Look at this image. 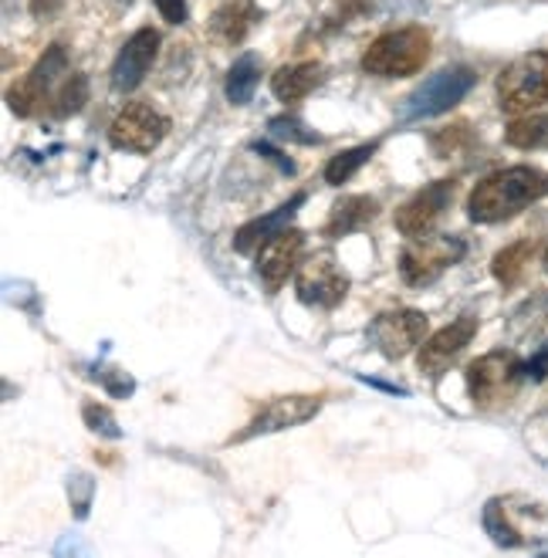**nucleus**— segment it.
<instances>
[{
    "mask_svg": "<svg viewBox=\"0 0 548 558\" xmlns=\"http://www.w3.org/2000/svg\"><path fill=\"white\" fill-rule=\"evenodd\" d=\"M504 140L514 149H548V116H528L511 122Z\"/></svg>",
    "mask_w": 548,
    "mask_h": 558,
    "instance_id": "4be33fe9",
    "label": "nucleus"
},
{
    "mask_svg": "<svg viewBox=\"0 0 548 558\" xmlns=\"http://www.w3.org/2000/svg\"><path fill=\"white\" fill-rule=\"evenodd\" d=\"M251 149H254V153H261V156H268L271 162H278V170H281V173H295V162H292V159H284V156H281L278 149H271L268 143H254Z\"/></svg>",
    "mask_w": 548,
    "mask_h": 558,
    "instance_id": "2f4dec72",
    "label": "nucleus"
},
{
    "mask_svg": "<svg viewBox=\"0 0 548 558\" xmlns=\"http://www.w3.org/2000/svg\"><path fill=\"white\" fill-rule=\"evenodd\" d=\"M318 82H321V64H315V61L284 64V69H278L271 75V92L281 98V102H299V98H305Z\"/></svg>",
    "mask_w": 548,
    "mask_h": 558,
    "instance_id": "a211bd4d",
    "label": "nucleus"
},
{
    "mask_svg": "<svg viewBox=\"0 0 548 558\" xmlns=\"http://www.w3.org/2000/svg\"><path fill=\"white\" fill-rule=\"evenodd\" d=\"M477 75L467 64H454V69H443L434 78H427L421 88H413L403 106H400V119L403 122H416V119H430L440 116L447 109H454L461 98L474 88Z\"/></svg>",
    "mask_w": 548,
    "mask_h": 558,
    "instance_id": "39448f33",
    "label": "nucleus"
},
{
    "mask_svg": "<svg viewBox=\"0 0 548 558\" xmlns=\"http://www.w3.org/2000/svg\"><path fill=\"white\" fill-rule=\"evenodd\" d=\"M548 102V51L514 58L498 75V106L511 116L532 112Z\"/></svg>",
    "mask_w": 548,
    "mask_h": 558,
    "instance_id": "20e7f679",
    "label": "nucleus"
},
{
    "mask_svg": "<svg viewBox=\"0 0 548 558\" xmlns=\"http://www.w3.org/2000/svg\"><path fill=\"white\" fill-rule=\"evenodd\" d=\"M88 98V78L85 75H72L69 82H64L54 98H51V112L54 116H75Z\"/></svg>",
    "mask_w": 548,
    "mask_h": 558,
    "instance_id": "b1692460",
    "label": "nucleus"
},
{
    "mask_svg": "<svg viewBox=\"0 0 548 558\" xmlns=\"http://www.w3.org/2000/svg\"><path fill=\"white\" fill-rule=\"evenodd\" d=\"M115 4H125V8H129V4H133V0H115Z\"/></svg>",
    "mask_w": 548,
    "mask_h": 558,
    "instance_id": "72a5a7b5",
    "label": "nucleus"
},
{
    "mask_svg": "<svg viewBox=\"0 0 548 558\" xmlns=\"http://www.w3.org/2000/svg\"><path fill=\"white\" fill-rule=\"evenodd\" d=\"M532 254H535V241H519V244L498 251L495 254V265H491L495 278L504 281V284H514V281L525 275V265L532 260Z\"/></svg>",
    "mask_w": 548,
    "mask_h": 558,
    "instance_id": "412c9836",
    "label": "nucleus"
},
{
    "mask_svg": "<svg viewBox=\"0 0 548 558\" xmlns=\"http://www.w3.org/2000/svg\"><path fill=\"white\" fill-rule=\"evenodd\" d=\"M254 21V8H251V0H231L228 8H220L214 14V27H217V35H223L228 41H241L247 35V24Z\"/></svg>",
    "mask_w": 548,
    "mask_h": 558,
    "instance_id": "5701e85b",
    "label": "nucleus"
},
{
    "mask_svg": "<svg viewBox=\"0 0 548 558\" xmlns=\"http://www.w3.org/2000/svg\"><path fill=\"white\" fill-rule=\"evenodd\" d=\"M318 410H321V397H308V392H295V397H278V400H271V403H265L261 410H257L254 420L244 426V430L231 437V444H244V440L265 437V434L292 430V426L308 423Z\"/></svg>",
    "mask_w": 548,
    "mask_h": 558,
    "instance_id": "9b49d317",
    "label": "nucleus"
},
{
    "mask_svg": "<svg viewBox=\"0 0 548 558\" xmlns=\"http://www.w3.org/2000/svg\"><path fill=\"white\" fill-rule=\"evenodd\" d=\"M159 51V31L153 27H139L133 38H129L112 64V88L115 92H133L143 85L146 72L153 69Z\"/></svg>",
    "mask_w": 548,
    "mask_h": 558,
    "instance_id": "2eb2a0df",
    "label": "nucleus"
},
{
    "mask_svg": "<svg viewBox=\"0 0 548 558\" xmlns=\"http://www.w3.org/2000/svg\"><path fill=\"white\" fill-rule=\"evenodd\" d=\"M54 8H58V0H31V11H35L38 17L48 14V11H54Z\"/></svg>",
    "mask_w": 548,
    "mask_h": 558,
    "instance_id": "473e14b6",
    "label": "nucleus"
},
{
    "mask_svg": "<svg viewBox=\"0 0 548 558\" xmlns=\"http://www.w3.org/2000/svg\"><path fill=\"white\" fill-rule=\"evenodd\" d=\"M376 214L379 204L373 196H342L326 220V238H349L352 231H363L369 220H376Z\"/></svg>",
    "mask_w": 548,
    "mask_h": 558,
    "instance_id": "f3484780",
    "label": "nucleus"
},
{
    "mask_svg": "<svg viewBox=\"0 0 548 558\" xmlns=\"http://www.w3.org/2000/svg\"><path fill=\"white\" fill-rule=\"evenodd\" d=\"M548 196V173L535 167H511L480 180L467 201V214L474 223H501L525 207Z\"/></svg>",
    "mask_w": 548,
    "mask_h": 558,
    "instance_id": "f257e3e1",
    "label": "nucleus"
},
{
    "mask_svg": "<svg viewBox=\"0 0 548 558\" xmlns=\"http://www.w3.org/2000/svg\"><path fill=\"white\" fill-rule=\"evenodd\" d=\"M485 529H488V535H491L498 545H519V542H522L519 529H511V521H508V514H504V505H501L498 498L488 501V508H485Z\"/></svg>",
    "mask_w": 548,
    "mask_h": 558,
    "instance_id": "393cba45",
    "label": "nucleus"
},
{
    "mask_svg": "<svg viewBox=\"0 0 548 558\" xmlns=\"http://www.w3.org/2000/svg\"><path fill=\"white\" fill-rule=\"evenodd\" d=\"M376 149H379V143H363L356 149H345V153L332 156L329 167H326V183L329 186H342L345 180H352V177H356V170L366 167V162L376 156Z\"/></svg>",
    "mask_w": 548,
    "mask_h": 558,
    "instance_id": "aec40b11",
    "label": "nucleus"
},
{
    "mask_svg": "<svg viewBox=\"0 0 548 558\" xmlns=\"http://www.w3.org/2000/svg\"><path fill=\"white\" fill-rule=\"evenodd\" d=\"M545 271H548V251H545Z\"/></svg>",
    "mask_w": 548,
    "mask_h": 558,
    "instance_id": "f704fd0d",
    "label": "nucleus"
},
{
    "mask_svg": "<svg viewBox=\"0 0 548 558\" xmlns=\"http://www.w3.org/2000/svg\"><path fill=\"white\" fill-rule=\"evenodd\" d=\"M525 376H532V379H545L548 376V342L525 363Z\"/></svg>",
    "mask_w": 548,
    "mask_h": 558,
    "instance_id": "c756f323",
    "label": "nucleus"
},
{
    "mask_svg": "<svg viewBox=\"0 0 548 558\" xmlns=\"http://www.w3.org/2000/svg\"><path fill=\"white\" fill-rule=\"evenodd\" d=\"M82 416H85V423H88V430H95V434H102V437H122V430H119V423H115V416L106 410V407H95V403H88L85 410H82Z\"/></svg>",
    "mask_w": 548,
    "mask_h": 558,
    "instance_id": "bb28decb",
    "label": "nucleus"
},
{
    "mask_svg": "<svg viewBox=\"0 0 548 558\" xmlns=\"http://www.w3.org/2000/svg\"><path fill=\"white\" fill-rule=\"evenodd\" d=\"M302 247H305V234L292 231V227H284L281 234H275L271 241H265L261 247H257L254 271H257V278L265 281L268 291H278L288 281V275L299 271Z\"/></svg>",
    "mask_w": 548,
    "mask_h": 558,
    "instance_id": "f8f14e48",
    "label": "nucleus"
},
{
    "mask_svg": "<svg viewBox=\"0 0 548 558\" xmlns=\"http://www.w3.org/2000/svg\"><path fill=\"white\" fill-rule=\"evenodd\" d=\"M92 477L88 474H75L72 484H69V495H72V505H75V514L85 518L88 514V498H92Z\"/></svg>",
    "mask_w": 548,
    "mask_h": 558,
    "instance_id": "cd10ccee",
    "label": "nucleus"
},
{
    "mask_svg": "<svg viewBox=\"0 0 548 558\" xmlns=\"http://www.w3.org/2000/svg\"><path fill=\"white\" fill-rule=\"evenodd\" d=\"M477 336V318L474 315H461L458 322H450L447 328H440L437 336L427 339L424 352H421V373L430 379H440L450 363L471 345V339Z\"/></svg>",
    "mask_w": 548,
    "mask_h": 558,
    "instance_id": "4468645a",
    "label": "nucleus"
},
{
    "mask_svg": "<svg viewBox=\"0 0 548 558\" xmlns=\"http://www.w3.org/2000/svg\"><path fill=\"white\" fill-rule=\"evenodd\" d=\"M268 129H271V136H278V140H292V143H302V146L321 143V136L315 133V129H308L305 122H299V119H292V116H278V119H271Z\"/></svg>",
    "mask_w": 548,
    "mask_h": 558,
    "instance_id": "a878e982",
    "label": "nucleus"
},
{
    "mask_svg": "<svg viewBox=\"0 0 548 558\" xmlns=\"http://www.w3.org/2000/svg\"><path fill=\"white\" fill-rule=\"evenodd\" d=\"M167 133H170V119L163 112H156L153 106H143V102H133L115 116L109 129V143L122 153L146 156L167 140Z\"/></svg>",
    "mask_w": 548,
    "mask_h": 558,
    "instance_id": "6e6552de",
    "label": "nucleus"
},
{
    "mask_svg": "<svg viewBox=\"0 0 548 558\" xmlns=\"http://www.w3.org/2000/svg\"><path fill=\"white\" fill-rule=\"evenodd\" d=\"M430 58V35L424 27H400L379 35L366 54H363V72L376 78H406L416 75Z\"/></svg>",
    "mask_w": 548,
    "mask_h": 558,
    "instance_id": "f03ea898",
    "label": "nucleus"
},
{
    "mask_svg": "<svg viewBox=\"0 0 548 558\" xmlns=\"http://www.w3.org/2000/svg\"><path fill=\"white\" fill-rule=\"evenodd\" d=\"M159 14H163L170 24H183L186 21V0H156Z\"/></svg>",
    "mask_w": 548,
    "mask_h": 558,
    "instance_id": "c85d7f7f",
    "label": "nucleus"
},
{
    "mask_svg": "<svg viewBox=\"0 0 548 558\" xmlns=\"http://www.w3.org/2000/svg\"><path fill=\"white\" fill-rule=\"evenodd\" d=\"M305 204V193H295L292 201L288 204H281L278 210H271V214H265V217H254V220H247L241 231L234 234V251L238 254H251V251H257L265 241H271L275 234H281L288 223H292V217L299 214V207Z\"/></svg>",
    "mask_w": 548,
    "mask_h": 558,
    "instance_id": "dca6fc26",
    "label": "nucleus"
},
{
    "mask_svg": "<svg viewBox=\"0 0 548 558\" xmlns=\"http://www.w3.org/2000/svg\"><path fill=\"white\" fill-rule=\"evenodd\" d=\"M454 190H458L454 180H437V183L424 186L421 193H413L410 201L397 210L400 234L410 241L430 238L434 227L440 223V217L447 214V207L454 204Z\"/></svg>",
    "mask_w": 548,
    "mask_h": 558,
    "instance_id": "9d476101",
    "label": "nucleus"
},
{
    "mask_svg": "<svg viewBox=\"0 0 548 558\" xmlns=\"http://www.w3.org/2000/svg\"><path fill=\"white\" fill-rule=\"evenodd\" d=\"M295 291H299V302L308 308H336L345 291H349V278L339 268V260L332 251H318L308 260L299 265L295 275Z\"/></svg>",
    "mask_w": 548,
    "mask_h": 558,
    "instance_id": "0eeeda50",
    "label": "nucleus"
},
{
    "mask_svg": "<svg viewBox=\"0 0 548 558\" xmlns=\"http://www.w3.org/2000/svg\"><path fill=\"white\" fill-rule=\"evenodd\" d=\"M69 72V54H64V48L61 45H51L48 48V54L31 69V75L21 82V85H14L11 92H8V102H11V112H17V116H35L38 112V106L48 98V88L58 82V75H64Z\"/></svg>",
    "mask_w": 548,
    "mask_h": 558,
    "instance_id": "ddd939ff",
    "label": "nucleus"
},
{
    "mask_svg": "<svg viewBox=\"0 0 548 558\" xmlns=\"http://www.w3.org/2000/svg\"><path fill=\"white\" fill-rule=\"evenodd\" d=\"M464 257L461 238H421L410 241V247L400 254V275L410 288H427L434 284L450 265H458Z\"/></svg>",
    "mask_w": 548,
    "mask_h": 558,
    "instance_id": "423d86ee",
    "label": "nucleus"
},
{
    "mask_svg": "<svg viewBox=\"0 0 548 558\" xmlns=\"http://www.w3.org/2000/svg\"><path fill=\"white\" fill-rule=\"evenodd\" d=\"M525 363L508 349H495L467 366V389L477 410H501L514 400L522 386Z\"/></svg>",
    "mask_w": 548,
    "mask_h": 558,
    "instance_id": "7ed1b4c3",
    "label": "nucleus"
},
{
    "mask_svg": "<svg viewBox=\"0 0 548 558\" xmlns=\"http://www.w3.org/2000/svg\"><path fill=\"white\" fill-rule=\"evenodd\" d=\"M257 82H261V58H257V54H241L231 64L228 85H223V92H228V98H231L234 106H247L254 88H257Z\"/></svg>",
    "mask_w": 548,
    "mask_h": 558,
    "instance_id": "6ab92c4d",
    "label": "nucleus"
},
{
    "mask_svg": "<svg viewBox=\"0 0 548 558\" xmlns=\"http://www.w3.org/2000/svg\"><path fill=\"white\" fill-rule=\"evenodd\" d=\"M427 336V315L416 308L382 312L369 322L366 339L386 359H403L413 345H421Z\"/></svg>",
    "mask_w": 548,
    "mask_h": 558,
    "instance_id": "1a4fd4ad",
    "label": "nucleus"
},
{
    "mask_svg": "<svg viewBox=\"0 0 548 558\" xmlns=\"http://www.w3.org/2000/svg\"><path fill=\"white\" fill-rule=\"evenodd\" d=\"M102 379H106V386L115 392V397H129V392H133V379H129L125 373H119V369H109Z\"/></svg>",
    "mask_w": 548,
    "mask_h": 558,
    "instance_id": "7c9ffc66",
    "label": "nucleus"
}]
</instances>
